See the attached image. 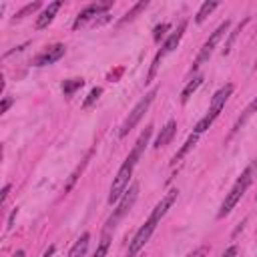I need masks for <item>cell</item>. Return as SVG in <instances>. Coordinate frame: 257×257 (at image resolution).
<instances>
[{
  "mask_svg": "<svg viewBox=\"0 0 257 257\" xmlns=\"http://www.w3.org/2000/svg\"><path fill=\"white\" fill-rule=\"evenodd\" d=\"M255 169H257V165L253 163V165H249L243 173H241V177L233 183V187H231V191L227 193V197L223 199V203H221V207H219V211H217V219H223V217H227L235 207H237V203L241 201V197L245 195V191L249 189V185L253 183V175H255Z\"/></svg>",
  "mask_w": 257,
  "mask_h": 257,
  "instance_id": "6da1fadb",
  "label": "cell"
},
{
  "mask_svg": "<svg viewBox=\"0 0 257 257\" xmlns=\"http://www.w3.org/2000/svg\"><path fill=\"white\" fill-rule=\"evenodd\" d=\"M233 84L231 82H227V84H223L215 94H213V98H211V104H209V110H207V114L195 124V128H193V133L195 135H203L213 122H215V118L221 114V110H223V106H225V102L229 100V96L233 94Z\"/></svg>",
  "mask_w": 257,
  "mask_h": 257,
  "instance_id": "7a4b0ae2",
  "label": "cell"
},
{
  "mask_svg": "<svg viewBox=\"0 0 257 257\" xmlns=\"http://www.w3.org/2000/svg\"><path fill=\"white\" fill-rule=\"evenodd\" d=\"M185 30H187V20H181V22H179V26H177V28H175L167 38H165V42L161 44V50L155 54V58H153V62H151V70H149V74H147L145 84H149V82H153V80H155V76H157V68H159V62L179 46V42H181V38H183Z\"/></svg>",
  "mask_w": 257,
  "mask_h": 257,
  "instance_id": "3957f363",
  "label": "cell"
},
{
  "mask_svg": "<svg viewBox=\"0 0 257 257\" xmlns=\"http://www.w3.org/2000/svg\"><path fill=\"white\" fill-rule=\"evenodd\" d=\"M135 161H131L128 157L124 159V163L118 167L114 179H112V185H110V193H108V205L112 203H118L120 197L124 195V191L128 189L131 185V177H133V171H135Z\"/></svg>",
  "mask_w": 257,
  "mask_h": 257,
  "instance_id": "277c9868",
  "label": "cell"
},
{
  "mask_svg": "<svg viewBox=\"0 0 257 257\" xmlns=\"http://www.w3.org/2000/svg\"><path fill=\"white\" fill-rule=\"evenodd\" d=\"M155 96H157V88H151L137 104H135V108L128 112V116L122 120V124H120V131H118V137L122 139V137H126L139 122H141V118L145 116V112L149 110V106L153 104V100H155Z\"/></svg>",
  "mask_w": 257,
  "mask_h": 257,
  "instance_id": "5b68a950",
  "label": "cell"
},
{
  "mask_svg": "<svg viewBox=\"0 0 257 257\" xmlns=\"http://www.w3.org/2000/svg\"><path fill=\"white\" fill-rule=\"evenodd\" d=\"M229 28H231V20H225V22H221V24L211 32V36H209V38L205 40V44L201 46V50H199V54H197L193 66H191V72L197 70L201 64H205V62L211 58V54H213V50L217 48V44L221 42V38H223L225 34H229Z\"/></svg>",
  "mask_w": 257,
  "mask_h": 257,
  "instance_id": "8992f818",
  "label": "cell"
},
{
  "mask_svg": "<svg viewBox=\"0 0 257 257\" xmlns=\"http://www.w3.org/2000/svg\"><path fill=\"white\" fill-rule=\"evenodd\" d=\"M137 197H139V183H131L128 185V189L124 191V195L120 197V201L116 203V209L112 211V215L108 217V221H106V227H104V233H110V229H114L116 227V223L133 209V205H135V201H137Z\"/></svg>",
  "mask_w": 257,
  "mask_h": 257,
  "instance_id": "52a82bcc",
  "label": "cell"
},
{
  "mask_svg": "<svg viewBox=\"0 0 257 257\" xmlns=\"http://www.w3.org/2000/svg\"><path fill=\"white\" fill-rule=\"evenodd\" d=\"M110 8H112V2H110V0H108V2H92V4H88L86 8H82V10L76 14V18H74V22H72V28L78 30V28H82V26H86V24H92L98 16L106 14Z\"/></svg>",
  "mask_w": 257,
  "mask_h": 257,
  "instance_id": "ba28073f",
  "label": "cell"
},
{
  "mask_svg": "<svg viewBox=\"0 0 257 257\" xmlns=\"http://www.w3.org/2000/svg\"><path fill=\"white\" fill-rule=\"evenodd\" d=\"M157 221H153V219H147L139 229H137V233L133 235V239H131V243H128V249H126V257H137L139 255V251L147 245V241L151 239V235H153V231L157 229Z\"/></svg>",
  "mask_w": 257,
  "mask_h": 257,
  "instance_id": "9c48e42d",
  "label": "cell"
},
{
  "mask_svg": "<svg viewBox=\"0 0 257 257\" xmlns=\"http://www.w3.org/2000/svg\"><path fill=\"white\" fill-rule=\"evenodd\" d=\"M64 52H66V46L60 44V42H56V44L44 48L40 54H36L34 60H32V64H34V66H48V64H54V62H58V60L64 56Z\"/></svg>",
  "mask_w": 257,
  "mask_h": 257,
  "instance_id": "30bf717a",
  "label": "cell"
},
{
  "mask_svg": "<svg viewBox=\"0 0 257 257\" xmlns=\"http://www.w3.org/2000/svg\"><path fill=\"white\" fill-rule=\"evenodd\" d=\"M177 197H179V189H169L165 195H163V199L155 205V209L151 211V215H149V219H153V221H161L165 215H167V211L175 205V201H177Z\"/></svg>",
  "mask_w": 257,
  "mask_h": 257,
  "instance_id": "8fae6325",
  "label": "cell"
},
{
  "mask_svg": "<svg viewBox=\"0 0 257 257\" xmlns=\"http://www.w3.org/2000/svg\"><path fill=\"white\" fill-rule=\"evenodd\" d=\"M62 8V0H54V2H50L38 16H36V22H34V28L36 30H42V28H48V24L54 20V16H56V12Z\"/></svg>",
  "mask_w": 257,
  "mask_h": 257,
  "instance_id": "7c38bea8",
  "label": "cell"
},
{
  "mask_svg": "<svg viewBox=\"0 0 257 257\" xmlns=\"http://www.w3.org/2000/svg\"><path fill=\"white\" fill-rule=\"evenodd\" d=\"M151 135H153V126L149 124V126L139 135V139H137V143H135L133 151L128 153V159H131V161L139 163V159L143 157V153H145V149H147V145H149V141H151Z\"/></svg>",
  "mask_w": 257,
  "mask_h": 257,
  "instance_id": "4fadbf2b",
  "label": "cell"
},
{
  "mask_svg": "<svg viewBox=\"0 0 257 257\" xmlns=\"http://www.w3.org/2000/svg\"><path fill=\"white\" fill-rule=\"evenodd\" d=\"M175 133H177V120L175 118H171L163 128H161V133L157 135V139H155V149H161V147H167L171 141H173V137H175Z\"/></svg>",
  "mask_w": 257,
  "mask_h": 257,
  "instance_id": "5bb4252c",
  "label": "cell"
},
{
  "mask_svg": "<svg viewBox=\"0 0 257 257\" xmlns=\"http://www.w3.org/2000/svg\"><path fill=\"white\" fill-rule=\"evenodd\" d=\"M255 112H257V96H255V98H253V100H251V102L245 106V110H243V112H241V116L237 118L235 126L231 128V135H235V133H237V131H239V128H241V126H243V124H245V122H247V120H249V118H251Z\"/></svg>",
  "mask_w": 257,
  "mask_h": 257,
  "instance_id": "9a60e30c",
  "label": "cell"
},
{
  "mask_svg": "<svg viewBox=\"0 0 257 257\" xmlns=\"http://www.w3.org/2000/svg\"><path fill=\"white\" fill-rule=\"evenodd\" d=\"M197 141H199V135L191 133V135H189V139L183 143V147H181V149H179V151L173 155V159H171V165H177L179 161H183V157H185V155H187V153H189V151H191V149L197 145Z\"/></svg>",
  "mask_w": 257,
  "mask_h": 257,
  "instance_id": "2e32d148",
  "label": "cell"
},
{
  "mask_svg": "<svg viewBox=\"0 0 257 257\" xmlns=\"http://www.w3.org/2000/svg\"><path fill=\"white\" fill-rule=\"evenodd\" d=\"M88 241H90V233H82L78 237V241L70 247V251H68L66 257H84V253L88 249Z\"/></svg>",
  "mask_w": 257,
  "mask_h": 257,
  "instance_id": "e0dca14e",
  "label": "cell"
},
{
  "mask_svg": "<svg viewBox=\"0 0 257 257\" xmlns=\"http://www.w3.org/2000/svg\"><path fill=\"white\" fill-rule=\"evenodd\" d=\"M201 84H203V74H197L193 80H189V82H187V86L181 90V102H183V104H187V102H189V98L197 92V88H199Z\"/></svg>",
  "mask_w": 257,
  "mask_h": 257,
  "instance_id": "ac0fdd59",
  "label": "cell"
},
{
  "mask_svg": "<svg viewBox=\"0 0 257 257\" xmlns=\"http://www.w3.org/2000/svg\"><path fill=\"white\" fill-rule=\"evenodd\" d=\"M247 22H249V18H243V20H241V22H239V24H237V26H235L231 32H229V36H227V40H225V46H223V50H221V54H223V56H227V54L231 52V48H233V42L237 40L239 32L245 28V24H247Z\"/></svg>",
  "mask_w": 257,
  "mask_h": 257,
  "instance_id": "d6986e66",
  "label": "cell"
},
{
  "mask_svg": "<svg viewBox=\"0 0 257 257\" xmlns=\"http://www.w3.org/2000/svg\"><path fill=\"white\" fill-rule=\"evenodd\" d=\"M217 6H219V2H215V0H207V2H203L201 8H199V12H197V16H195V22H197V24H203V22L207 20V16H209Z\"/></svg>",
  "mask_w": 257,
  "mask_h": 257,
  "instance_id": "ffe728a7",
  "label": "cell"
},
{
  "mask_svg": "<svg viewBox=\"0 0 257 257\" xmlns=\"http://www.w3.org/2000/svg\"><path fill=\"white\" fill-rule=\"evenodd\" d=\"M82 86H84V78H68V80L62 82V94L64 96H72Z\"/></svg>",
  "mask_w": 257,
  "mask_h": 257,
  "instance_id": "44dd1931",
  "label": "cell"
},
{
  "mask_svg": "<svg viewBox=\"0 0 257 257\" xmlns=\"http://www.w3.org/2000/svg\"><path fill=\"white\" fill-rule=\"evenodd\" d=\"M147 6H149V0H141V2H137V4H135V6H133V8H131L122 18H120V22H118V24H124V22L135 20V18H137V16H139Z\"/></svg>",
  "mask_w": 257,
  "mask_h": 257,
  "instance_id": "7402d4cb",
  "label": "cell"
},
{
  "mask_svg": "<svg viewBox=\"0 0 257 257\" xmlns=\"http://www.w3.org/2000/svg\"><path fill=\"white\" fill-rule=\"evenodd\" d=\"M108 247H110V233H104L92 257H106V253H108Z\"/></svg>",
  "mask_w": 257,
  "mask_h": 257,
  "instance_id": "603a6c76",
  "label": "cell"
},
{
  "mask_svg": "<svg viewBox=\"0 0 257 257\" xmlns=\"http://www.w3.org/2000/svg\"><path fill=\"white\" fill-rule=\"evenodd\" d=\"M42 6V2H30V4H26L22 10H18L16 14H14V20H22L24 16H28V14H34L38 8Z\"/></svg>",
  "mask_w": 257,
  "mask_h": 257,
  "instance_id": "cb8c5ba5",
  "label": "cell"
},
{
  "mask_svg": "<svg viewBox=\"0 0 257 257\" xmlns=\"http://www.w3.org/2000/svg\"><path fill=\"white\" fill-rule=\"evenodd\" d=\"M88 157H90V155H88ZM88 157H86V159H84V161L80 163V167H76V171H74V173L70 175V179H68V181H66V185H64V193H68V191L72 189V185L76 183V179H78V175H80V173H82V169L86 167V163H88Z\"/></svg>",
  "mask_w": 257,
  "mask_h": 257,
  "instance_id": "d4e9b609",
  "label": "cell"
},
{
  "mask_svg": "<svg viewBox=\"0 0 257 257\" xmlns=\"http://www.w3.org/2000/svg\"><path fill=\"white\" fill-rule=\"evenodd\" d=\"M100 94H102V88L100 86H94L90 92H88V96H86V100L82 102V108H90L98 98H100Z\"/></svg>",
  "mask_w": 257,
  "mask_h": 257,
  "instance_id": "484cf974",
  "label": "cell"
},
{
  "mask_svg": "<svg viewBox=\"0 0 257 257\" xmlns=\"http://www.w3.org/2000/svg\"><path fill=\"white\" fill-rule=\"evenodd\" d=\"M171 28V24L169 22H163V24H157L155 28H153V40L155 42H161L163 38H165V34H167V30Z\"/></svg>",
  "mask_w": 257,
  "mask_h": 257,
  "instance_id": "4316f807",
  "label": "cell"
},
{
  "mask_svg": "<svg viewBox=\"0 0 257 257\" xmlns=\"http://www.w3.org/2000/svg\"><path fill=\"white\" fill-rule=\"evenodd\" d=\"M207 251H209V247H207V245H203V247L195 249L193 253H189L187 257H205V255H207Z\"/></svg>",
  "mask_w": 257,
  "mask_h": 257,
  "instance_id": "83f0119b",
  "label": "cell"
},
{
  "mask_svg": "<svg viewBox=\"0 0 257 257\" xmlns=\"http://www.w3.org/2000/svg\"><path fill=\"white\" fill-rule=\"evenodd\" d=\"M12 102H14V98H10V96H4V100H2V106H0V114H4L10 106H12Z\"/></svg>",
  "mask_w": 257,
  "mask_h": 257,
  "instance_id": "f1b7e54d",
  "label": "cell"
},
{
  "mask_svg": "<svg viewBox=\"0 0 257 257\" xmlns=\"http://www.w3.org/2000/svg\"><path fill=\"white\" fill-rule=\"evenodd\" d=\"M16 215H18V207H14L12 213H10V217H8V223H6V229H8V231L14 227V219H16Z\"/></svg>",
  "mask_w": 257,
  "mask_h": 257,
  "instance_id": "f546056e",
  "label": "cell"
},
{
  "mask_svg": "<svg viewBox=\"0 0 257 257\" xmlns=\"http://www.w3.org/2000/svg\"><path fill=\"white\" fill-rule=\"evenodd\" d=\"M221 257H237V247H235V245L227 247V249L223 251V255H221Z\"/></svg>",
  "mask_w": 257,
  "mask_h": 257,
  "instance_id": "4dcf8cb0",
  "label": "cell"
},
{
  "mask_svg": "<svg viewBox=\"0 0 257 257\" xmlns=\"http://www.w3.org/2000/svg\"><path fill=\"white\" fill-rule=\"evenodd\" d=\"M8 193H10V183H8V185H4V189H2V197H0V203H4V201H6Z\"/></svg>",
  "mask_w": 257,
  "mask_h": 257,
  "instance_id": "1f68e13d",
  "label": "cell"
},
{
  "mask_svg": "<svg viewBox=\"0 0 257 257\" xmlns=\"http://www.w3.org/2000/svg\"><path fill=\"white\" fill-rule=\"evenodd\" d=\"M54 249H56V247H54V245H50V247L42 253V257H52V255H54Z\"/></svg>",
  "mask_w": 257,
  "mask_h": 257,
  "instance_id": "d6a6232c",
  "label": "cell"
},
{
  "mask_svg": "<svg viewBox=\"0 0 257 257\" xmlns=\"http://www.w3.org/2000/svg\"><path fill=\"white\" fill-rule=\"evenodd\" d=\"M10 257H26V253H24V249H18V251H14Z\"/></svg>",
  "mask_w": 257,
  "mask_h": 257,
  "instance_id": "836d02e7",
  "label": "cell"
},
{
  "mask_svg": "<svg viewBox=\"0 0 257 257\" xmlns=\"http://www.w3.org/2000/svg\"><path fill=\"white\" fill-rule=\"evenodd\" d=\"M255 70H257V60H255Z\"/></svg>",
  "mask_w": 257,
  "mask_h": 257,
  "instance_id": "e575fe53",
  "label": "cell"
}]
</instances>
